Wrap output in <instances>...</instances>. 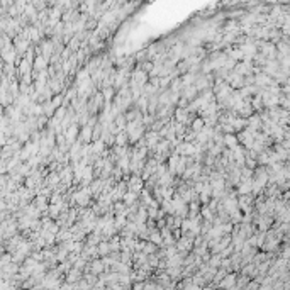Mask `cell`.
<instances>
[{"label": "cell", "mask_w": 290, "mask_h": 290, "mask_svg": "<svg viewBox=\"0 0 290 290\" xmlns=\"http://www.w3.org/2000/svg\"><path fill=\"white\" fill-rule=\"evenodd\" d=\"M141 187H143V181L139 180L138 177H132V178H131V181H129V190H131V192L136 194L138 190H141Z\"/></svg>", "instance_id": "1"}, {"label": "cell", "mask_w": 290, "mask_h": 290, "mask_svg": "<svg viewBox=\"0 0 290 290\" xmlns=\"http://www.w3.org/2000/svg\"><path fill=\"white\" fill-rule=\"evenodd\" d=\"M73 200L78 202L80 205H85V204L88 202V192H78V194H75Z\"/></svg>", "instance_id": "2"}, {"label": "cell", "mask_w": 290, "mask_h": 290, "mask_svg": "<svg viewBox=\"0 0 290 290\" xmlns=\"http://www.w3.org/2000/svg\"><path fill=\"white\" fill-rule=\"evenodd\" d=\"M177 151H178V153H183V154H194V153H195V148L192 144H188V143H185V144L178 146Z\"/></svg>", "instance_id": "3"}, {"label": "cell", "mask_w": 290, "mask_h": 290, "mask_svg": "<svg viewBox=\"0 0 290 290\" xmlns=\"http://www.w3.org/2000/svg\"><path fill=\"white\" fill-rule=\"evenodd\" d=\"M34 68H36L37 71H44V68H46V61H44V58H41V56H37L36 61H34Z\"/></svg>", "instance_id": "4"}, {"label": "cell", "mask_w": 290, "mask_h": 290, "mask_svg": "<svg viewBox=\"0 0 290 290\" xmlns=\"http://www.w3.org/2000/svg\"><path fill=\"white\" fill-rule=\"evenodd\" d=\"M29 39H16L14 42H16V46H17L19 51H26L27 49V46H29V42H27Z\"/></svg>", "instance_id": "5"}, {"label": "cell", "mask_w": 290, "mask_h": 290, "mask_svg": "<svg viewBox=\"0 0 290 290\" xmlns=\"http://www.w3.org/2000/svg\"><path fill=\"white\" fill-rule=\"evenodd\" d=\"M90 136H93V131H92L90 126H87L83 129V132H82V139L83 141H90Z\"/></svg>", "instance_id": "6"}, {"label": "cell", "mask_w": 290, "mask_h": 290, "mask_svg": "<svg viewBox=\"0 0 290 290\" xmlns=\"http://www.w3.org/2000/svg\"><path fill=\"white\" fill-rule=\"evenodd\" d=\"M75 134H76V126H71L68 129V132H66V141H68V143H73Z\"/></svg>", "instance_id": "7"}, {"label": "cell", "mask_w": 290, "mask_h": 290, "mask_svg": "<svg viewBox=\"0 0 290 290\" xmlns=\"http://www.w3.org/2000/svg\"><path fill=\"white\" fill-rule=\"evenodd\" d=\"M156 141H158V134H156V132H151V134L148 136V144L154 146V144H156Z\"/></svg>", "instance_id": "8"}, {"label": "cell", "mask_w": 290, "mask_h": 290, "mask_svg": "<svg viewBox=\"0 0 290 290\" xmlns=\"http://www.w3.org/2000/svg\"><path fill=\"white\" fill-rule=\"evenodd\" d=\"M136 200V194L134 192H131V194H126L124 195V202H127V204H132Z\"/></svg>", "instance_id": "9"}, {"label": "cell", "mask_w": 290, "mask_h": 290, "mask_svg": "<svg viewBox=\"0 0 290 290\" xmlns=\"http://www.w3.org/2000/svg\"><path fill=\"white\" fill-rule=\"evenodd\" d=\"M197 92V87H192V88H188V90H185V97L190 100V98H194V93Z\"/></svg>", "instance_id": "10"}, {"label": "cell", "mask_w": 290, "mask_h": 290, "mask_svg": "<svg viewBox=\"0 0 290 290\" xmlns=\"http://www.w3.org/2000/svg\"><path fill=\"white\" fill-rule=\"evenodd\" d=\"M29 66H31V65H29V61H27V59H24V61H22V65H20V73H24V75H26V71H29Z\"/></svg>", "instance_id": "11"}, {"label": "cell", "mask_w": 290, "mask_h": 290, "mask_svg": "<svg viewBox=\"0 0 290 290\" xmlns=\"http://www.w3.org/2000/svg\"><path fill=\"white\" fill-rule=\"evenodd\" d=\"M204 127V121L202 119H197V121H194V131H200Z\"/></svg>", "instance_id": "12"}, {"label": "cell", "mask_w": 290, "mask_h": 290, "mask_svg": "<svg viewBox=\"0 0 290 290\" xmlns=\"http://www.w3.org/2000/svg\"><path fill=\"white\" fill-rule=\"evenodd\" d=\"M59 209H61V204H55V205H51V207H49V212H51L53 216H56V214L59 212Z\"/></svg>", "instance_id": "13"}, {"label": "cell", "mask_w": 290, "mask_h": 290, "mask_svg": "<svg viewBox=\"0 0 290 290\" xmlns=\"http://www.w3.org/2000/svg\"><path fill=\"white\" fill-rule=\"evenodd\" d=\"M37 207H39V209H44V207H46V199H44V197H39V199H37Z\"/></svg>", "instance_id": "14"}, {"label": "cell", "mask_w": 290, "mask_h": 290, "mask_svg": "<svg viewBox=\"0 0 290 290\" xmlns=\"http://www.w3.org/2000/svg\"><path fill=\"white\" fill-rule=\"evenodd\" d=\"M124 143H126V134L121 132V134L117 136V144H124Z\"/></svg>", "instance_id": "15"}, {"label": "cell", "mask_w": 290, "mask_h": 290, "mask_svg": "<svg viewBox=\"0 0 290 290\" xmlns=\"http://www.w3.org/2000/svg\"><path fill=\"white\" fill-rule=\"evenodd\" d=\"M122 210H124V204L117 202V204H115V212H119V216H121V214H124Z\"/></svg>", "instance_id": "16"}, {"label": "cell", "mask_w": 290, "mask_h": 290, "mask_svg": "<svg viewBox=\"0 0 290 290\" xmlns=\"http://www.w3.org/2000/svg\"><path fill=\"white\" fill-rule=\"evenodd\" d=\"M61 100H63V97H61V95H59V97H56V98H53V100H51V104L55 105V109H56V107H59V104H61Z\"/></svg>", "instance_id": "17"}, {"label": "cell", "mask_w": 290, "mask_h": 290, "mask_svg": "<svg viewBox=\"0 0 290 290\" xmlns=\"http://www.w3.org/2000/svg\"><path fill=\"white\" fill-rule=\"evenodd\" d=\"M202 214L205 216V219H212V212H210V209H207V207L202 209Z\"/></svg>", "instance_id": "18"}, {"label": "cell", "mask_w": 290, "mask_h": 290, "mask_svg": "<svg viewBox=\"0 0 290 290\" xmlns=\"http://www.w3.org/2000/svg\"><path fill=\"white\" fill-rule=\"evenodd\" d=\"M104 93H105V98H107V100H110V98H112V93H114V90H112V88H105V92H104Z\"/></svg>", "instance_id": "19"}, {"label": "cell", "mask_w": 290, "mask_h": 290, "mask_svg": "<svg viewBox=\"0 0 290 290\" xmlns=\"http://www.w3.org/2000/svg\"><path fill=\"white\" fill-rule=\"evenodd\" d=\"M90 178H92V168H87V170H85V180L88 181Z\"/></svg>", "instance_id": "20"}, {"label": "cell", "mask_w": 290, "mask_h": 290, "mask_svg": "<svg viewBox=\"0 0 290 290\" xmlns=\"http://www.w3.org/2000/svg\"><path fill=\"white\" fill-rule=\"evenodd\" d=\"M49 181H51V183H56V181H58V175H56V173H55V175H51Z\"/></svg>", "instance_id": "21"}]
</instances>
